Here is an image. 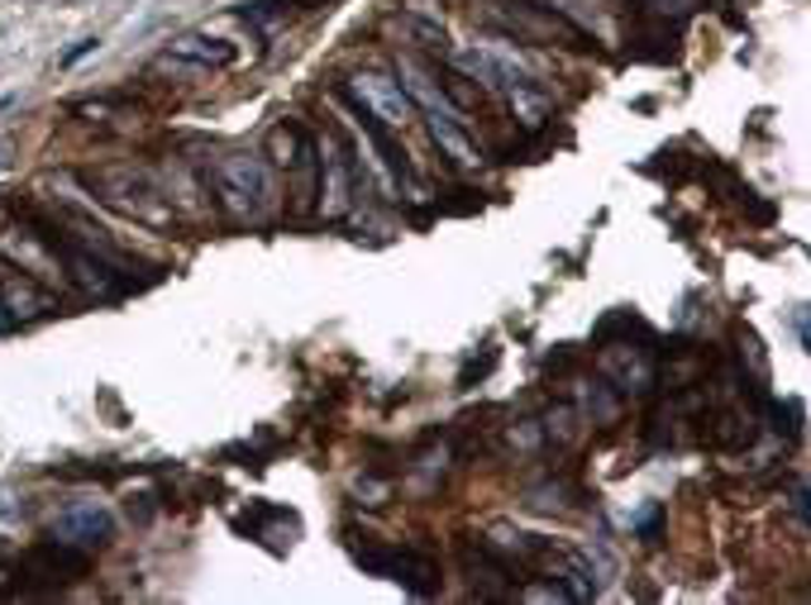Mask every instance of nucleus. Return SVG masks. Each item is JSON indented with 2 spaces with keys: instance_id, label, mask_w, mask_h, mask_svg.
Returning <instances> with one entry per match:
<instances>
[{
  "instance_id": "nucleus-9",
  "label": "nucleus",
  "mask_w": 811,
  "mask_h": 605,
  "mask_svg": "<svg viewBox=\"0 0 811 605\" xmlns=\"http://www.w3.org/2000/svg\"><path fill=\"white\" fill-rule=\"evenodd\" d=\"M39 306H43V300L34 291V281H29L24 273H6V310L10 315H34Z\"/></svg>"
},
{
  "instance_id": "nucleus-11",
  "label": "nucleus",
  "mask_w": 811,
  "mask_h": 605,
  "mask_svg": "<svg viewBox=\"0 0 811 605\" xmlns=\"http://www.w3.org/2000/svg\"><path fill=\"white\" fill-rule=\"evenodd\" d=\"M14 105V95H0V115H6V110Z\"/></svg>"
},
{
  "instance_id": "nucleus-8",
  "label": "nucleus",
  "mask_w": 811,
  "mask_h": 605,
  "mask_svg": "<svg viewBox=\"0 0 811 605\" xmlns=\"http://www.w3.org/2000/svg\"><path fill=\"white\" fill-rule=\"evenodd\" d=\"M172 58L201 62V68H230V62L239 58V48L225 43V39H211V34H182L178 43H172Z\"/></svg>"
},
{
  "instance_id": "nucleus-6",
  "label": "nucleus",
  "mask_w": 811,
  "mask_h": 605,
  "mask_svg": "<svg viewBox=\"0 0 811 605\" xmlns=\"http://www.w3.org/2000/svg\"><path fill=\"white\" fill-rule=\"evenodd\" d=\"M53 539L77 544V548H105L110 539H115V520H110L105 505L82 501V505H68V511L53 520Z\"/></svg>"
},
{
  "instance_id": "nucleus-13",
  "label": "nucleus",
  "mask_w": 811,
  "mask_h": 605,
  "mask_svg": "<svg viewBox=\"0 0 811 605\" xmlns=\"http://www.w3.org/2000/svg\"><path fill=\"white\" fill-rule=\"evenodd\" d=\"M0 157H6V148H0Z\"/></svg>"
},
{
  "instance_id": "nucleus-4",
  "label": "nucleus",
  "mask_w": 811,
  "mask_h": 605,
  "mask_svg": "<svg viewBox=\"0 0 811 605\" xmlns=\"http://www.w3.org/2000/svg\"><path fill=\"white\" fill-rule=\"evenodd\" d=\"M348 91H354V101L368 110L373 120L387 124V130H406V124L416 120V105H410L406 86L396 82V76H387V72H358V76H348Z\"/></svg>"
},
{
  "instance_id": "nucleus-7",
  "label": "nucleus",
  "mask_w": 811,
  "mask_h": 605,
  "mask_svg": "<svg viewBox=\"0 0 811 605\" xmlns=\"http://www.w3.org/2000/svg\"><path fill=\"white\" fill-rule=\"evenodd\" d=\"M425 120H429V139L439 143V153L449 157L454 167H477V163H483V148L473 143L464 115H425Z\"/></svg>"
},
{
  "instance_id": "nucleus-12",
  "label": "nucleus",
  "mask_w": 811,
  "mask_h": 605,
  "mask_svg": "<svg viewBox=\"0 0 811 605\" xmlns=\"http://www.w3.org/2000/svg\"><path fill=\"white\" fill-rule=\"evenodd\" d=\"M649 6H668V0H649Z\"/></svg>"
},
{
  "instance_id": "nucleus-1",
  "label": "nucleus",
  "mask_w": 811,
  "mask_h": 605,
  "mask_svg": "<svg viewBox=\"0 0 811 605\" xmlns=\"http://www.w3.org/2000/svg\"><path fill=\"white\" fill-rule=\"evenodd\" d=\"M211 186L220 191V201H225V211L234 219H249V225H258L267 215V196H273V182H267V167L263 157L253 153H225L211 163Z\"/></svg>"
},
{
  "instance_id": "nucleus-5",
  "label": "nucleus",
  "mask_w": 811,
  "mask_h": 605,
  "mask_svg": "<svg viewBox=\"0 0 811 605\" xmlns=\"http://www.w3.org/2000/svg\"><path fill=\"white\" fill-rule=\"evenodd\" d=\"M354 558L368 567V572H377V577L410 586L416 596L435 592V577H439L435 563L420 558V553H410V548H354Z\"/></svg>"
},
{
  "instance_id": "nucleus-3",
  "label": "nucleus",
  "mask_w": 811,
  "mask_h": 605,
  "mask_svg": "<svg viewBox=\"0 0 811 605\" xmlns=\"http://www.w3.org/2000/svg\"><path fill=\"white\" fill-rule=\"evenodd\" d=\"M315 153H321V191H315V196H321V215L344 219L348 205H354V177H358L354 157H348V148H344V134L325 130V143Z\"/></svg>"
},
{
  "instance_id": "nucleus-2",
  "label": "nucleus",
  "mask_w": 811,
  "mask_h": 605,
  "mask_svg": "<svg viewBox=\"0 0 811 605\" xmlns=\"http://www.w3.org/2000/svg\"><path fill=\"white\" fill-rule=\"evenodd\" d=\"M91 191H101V201H110L115 211H124L134 225H172V211H168V196L153 186L149 172H134V167H101L91 172Z\"/></svg>"
},
{
  "instance_id": "nucleus-10",
  "label": "nucleus",
  "mask_w": 811,
  "mask_h": 605,
  "mask_svg": "<svg viewBox=\"0 0 811 605\" xmlns=\"http://www.w3.org/2000/svg\"><path fill=\"white\" fill-rule=\"evenodd\" d=\"M95 48H101V39H82V43H72V48H68V53H62V58H58V68H77V62H82V58H91V53H95Z\"/></svg>"
}]
</instances>
